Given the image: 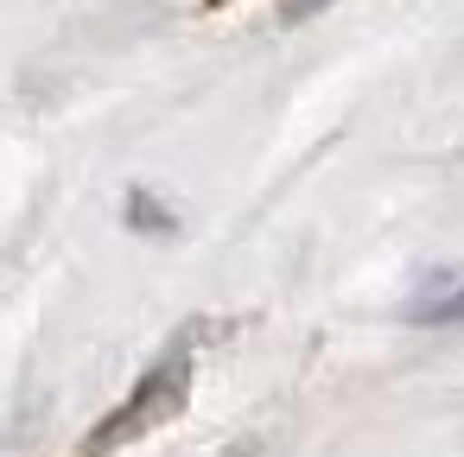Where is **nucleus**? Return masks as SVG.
<instances>
[{"label":"nucleus","mask_w":464,"mask_h":457,"mask_svg":"<svg viewBox=\"0 0 464 457\" xmlns=\"http://www.w3.org/2000/svg\"><path fill=\"white\" fill-rule=\"evenodd\" d=\"M191 343H172L134 387H128V400L109 413V419H96L90 432H83V457H109V451H121V444H134V438H147L153 425H166L179 406H185V394H191Z\"/></svg>","instance_id":"1"},{"label":"nucleus","mask_w":464,"mask_h":457,"mask_svg":"<svg viewBox=\"0 0 464 457\" xmlns=\"http://www.w3.org/2000/svg\"><path fill=\"white\" fill-rule=\"evenodd\" d=\"M413 324H464V286H451L439 299H420L413 305Z\"/></svg>","instance_id":"2"},{"label":"nucleus","mask_w":464,"mask_h":457,"mask_svg":"<svg viewBox=\"0 0 464 457\" xmlns=\"http://www.w3.org/2000/svg\"><path fill=\"white\" fill-rule=\"evenodd\" d=\"M128 223H134V229H153V235H172V229H179V223H172V210H160L147 191H134V204H128Z\"/></svg>","instance_id":"3"},{"label":"nucleus","mask_w":464,"mask_h":457,"mask_svg":"<svg viewBox=\"0 0 464 457\" xmlns=\"http://www.w3.org/2000/svg\"><path fill=\"white\" fill-rule=\"evenodd\" d=\"M331 0H280V20L286 26H299V20H312V14H324Z\"/></svg>","instance_id":"4"}]
</instances>
